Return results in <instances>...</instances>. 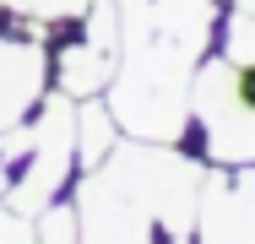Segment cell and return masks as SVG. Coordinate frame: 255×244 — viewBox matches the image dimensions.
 Segmentation results:
<instances>
[{
    "label": "cell",
    "instance_id": "cell-1",
    "mask_svg": "<svg viewBox=\"0 0 255 244\" xmlns=\"http://www.w3.org/2000/svg\"><path fill=\"white\" fill-rule=\"evenodd\" d=\"M114 16L120 60L109 82V109L120 130L136 141H179L217 0H114Z\"/></svg>",
    "mask_w": 255,
    "mask_h": 244
},
{
    "label": "cell",
    "instance_id": "cell-2",
    "mask_svg": "<svg viewBox=\"0 0 255 244\" xmlns=\"http://www.w3.org/2000/svg\"><path fill=\"white\" fill-rule=\"evenodd\" d=\"M190 109L206 125V152L217 163H255V65L206 60L190 82Z\"/></svg>",
    "mask_w": 255,
    "mask_h": 244
},
{
    "label": "cell",
    "instance_id": "cell-3",
    "mask_svg": "<svg viewBox=\"0 0 255 244\" xmlns=\"http://www.w3.org/2000/svg\"><path fill=\"white\" fill-rule=\"evenodd\" d=\"M76 223H82V244H152L147 234L157 217L120 146L98 168H87V179L76 190Z\"/></svg>",
    "mask_w": 255,
    "mask_h": 244
},
{
    "label": "cell",
    "instance_id": "cell-4",
    "mask_svg": "<svg viewBox=\"0 0 255 244\" xmlns=\"http://www.w3.org/2000/svg\"><path fill=\"white\" fill-rule=\"evenodd\" d=\"M125 163H130L136 185L147 190V206H152L157 223L168 228V239H190V234H196V206H201L206 174L190 163V157L168 152V141L125 146Z\"/></svg>",
    "mask_w": 255,
    "mask_h": 244
},
{
    "label": "cell",
    "instance_id": "cell-5",
    "mask_svg": "<svg viewBox=\"0 0 255 244\" xmlns=\"http://www.w3.org/2000/svg\"><path fill=\"white\" fill-rule=\"evenodd\" d=\"M71 163H76V109H71V98L60 93V98L44 103V114H38V125H33L27 174H22V185L11 190V212L38 217V212L54 201V190L65 185Z\"/></svg>",
    "mask_w": 255,
    "mask_h": 244
},
{
    "label": "cell",
    "instance_id": "cell-6",
    "mask_svg": "<svg viewBox=\"0 0 255 244\" xmlns=\"http://www.w3.org/2000/svg\"><path fill=\"white\" fill-rule=\"evenodd\" d=\"M196 239L201 244H255V163L234 179L212 174L196 206Z\"/></svg>",
    "mask_w": 255,
    "mask_h": 244
},
{
    "label": "cell",
    "instance_id": "cell-7",
    "mask_svg": "<svg viewBox=\"0 0 255 244\" xmlns=\"http://www.w3.org/2000/svg\"><path fill=\"white\" fill-rule=\"evenodd\" d=\"M44 93V49L16 44V38H0V130L5 125H22V114L38 103Z\"/></svg>",
    "mask_w": 255,
    "mask_h": 244
},
{
    "label": "cell",
    "instance_id": "cell-8",
    "mask_svg": "<svg viewBox=\"0 0 255 244\" xmlns=\"http://www.w3.org/2000/svg\"><path fill=\"white\" fill-rule=\"evenodd\" d=\"M114 136H120L114 109L98 103V98H82V109H76V163L82 168H98L103 157L114 152Z\"/></svg>",
    "mask_w": 255,
    "mask_h": 244
},
{
    "label": "cell",
    "instance_id": "cell-9",
    "mask_svg": "<svg viewBox=\"0 0 255 244\" xmlns=\"http://www.w3.org/2000/svg\"><path fill=\"white\" fill-rule=\"evenodd\" d=\"M11 16H22V22H71V16H82L93 0H0Z\"/></svg>",
    "mask_w": 255,
    "mask_h": 244
},
{
    "label": "cell",
    "instance_id": "cell-10",
    "mask_svg": "<svg viewBox=\"0 0 255 244\" xmlns=\"http://www.w3.org/2000/svg\"><path fill=\"white\" fill-rule=\"evenodd\" d=\"M82 223H76V201L71 206H44L38 212V244H76Z\"/></svg>",
    "mask_w": 255,
    "mask_h": 244
},
{
    "label": "cell",
    "instance_id": "cell-11",
    "mask_svg": "<svg viewBox=\"0 0 255 244\" xmlns=\"http://www.w3.org/2000/svg\"><path fill=\"white\" fill-rule=\"evenodd\" d=\"M228 60L255 65V11H234L228 16Z\"/></svg>",
    "mask_w": 255,
    "mask_h": 244
},
{
    "label": "cell",
    "instance_id": "cell-12",
    "mask_svg": "<svg viewBox=\"0 0 255 244\" xmlns=\"http://www.w3.org/2000/svg\"><path fill=\"white\" fill-rule=\"evenodd\" d=\"M0 244H38V228L22 217V212H0Z\"/></svg>",
    "mask_w": 255,
    "mask_h": 244
},
{
    "label": "cell",
    "instance_id": "cell-13",
    "mask_svg": "<svg viewBox=\"0 0 255 244\" xmlns=\"http://www.w3.org/2000/svg\"><path fill=\"white\" fill-rule=\"evenodd\" d=\"M11 195V185H5V157H0V201Z\"/></svg>",
    "mask_w": 255,
    "mask_h": 244
},
{
    "label": "cell",
    "instance_id": "cell-14",
    "mask_svg": "<svg viewBox=\"0 0 255 244\" xmlns=\"http://www.w3.org/2000/svg\"><path fill=\"white\" fill-rule=\"evenodd\" d=\"M239 11H255V0H239Z\"/></svg>",
    "mask_w": 255,
    "mask_h": 244
},
{
    "label": "cell",
    "instance_id": "cell-15",
    "mask_svg": "<svg viewBox=\"0 0 255 244\" xmlns=\"http://www.w3.org/2000/svg\"><path fill=\"white\" fill-rule=\"evenodd\" d=\"M168 244H185V239H168Z\"/></svg>",
    "mask_w": 255,
    "mask_h": 244
}]
</instances>
